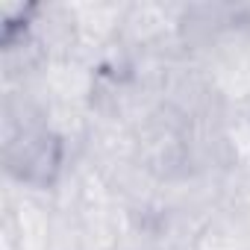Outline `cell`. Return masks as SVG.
I'll return each mask as SVG.
<instances>
[{"mask_svg": "<svg viewBox=\"0 0 250 250\" xmlns=\"http://www.w3.org/2000/svg\"><path fill=\"white\" fill-rule=\"evenodd\" d=\"M62 139L50 127H27L15 142H9L6 159L9 171L30 186H50L62 171Z\"/></svg>", "mask_w": 250, "mask_h": 250, "instance_id": "obj_1", "label": "cell"}]
</instances>
